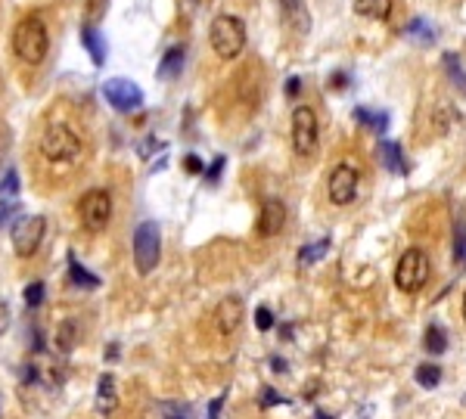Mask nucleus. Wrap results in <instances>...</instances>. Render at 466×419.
Listing matches in <instances>:
<instances>
[{
	"label": "nucleus",
	"instance_id": "c9c22d12",
	"mask_svg": "<svg viewBox=\"0 0 466 419\" xmlns=\"http://www.w3.org/2000/svg\"><path fill=\"white\" fill-rule=\"evenodd\" d=\"M221 407H224V395L215 397V401L209 404V419H218V416H221Z\"/></svg>",
	"mask_w": 466,
	"mask_h": 419
},
{
	"label": "nucleus",
	"instance_id": "f8f14e48",
	"mask_svg": "<svg viewBox=\"0 0 466 419\" xmlns=\"http://www.w3.org/2000/svg\"><path fill=\"white\" fill-rule=\"evenodd\" d=\"M286 224V205L280 202V199H268V202L262 205V215H258V236L262 239H271L277 236L280 230H283Z\"/></svg>",
	"mask_w": 466,
	"mask_h": 419
},
{
	"label": "nucleus",
	"instance_id": "f3484780",
	"mask_svg": "<svg viewBox=\"0 0 466 419\" xmlns=\"http://www.w3.org/2000/svg\"><path fill=\"white\" fill-rule=\"evenodd\" d=\"M181 69H184V47H171L162 56V63H159V78L171 81V78L181 75Z\"/></svg>",
	"mask_w": 466,
	"mask_h": 419
},
{
	"label": "nucleus",
	"instance_id": "0eeeda50",
	"mask_svg": "<svg viewBox=\"0 0 466 419\" xmlns=\"http://www.w3.org/2000/svg\"><path fill=\"white\" fill-rule=\"evenodd\" d=\"M44 230H47V221L41 215H22L10 230V239H13V249H16L19 258H31L38 252L44 239Z\"/></svg>",
	"mask_w": 466,
	"mask_h": 419
},
{
	"label": "nucleus",
	"instance_id": "e433bc0d",
	"mask_svg": "<svg viewBox=\"0 0 466 419\" xmlns=\"http://www.w3.org/2000/svg\"><path fill=\"white\" fill-rule=\"evenodd\" d=\"M298 90H302V81H298V78H289V81H286V93H289V97H298Z\"/></svg>",
	"mask_w": 466,
	"mask_h": 419
},
{
	"label": "nucleus",
	"instance_id": "393cba45",
	"mask_svg": "<svg viewBox=\"0 0 466 419\" xmlns=\"http://www.w3.org/2000/svg\"><path fill=\"white\" fill-rule=\"evenodd\" d=\"M454 261H457V268H466V221L463 217L454 224Z\"/></svg>",
	"mask_w": 466,
	"mask_h": 419
},
{
	"label": "nucleus",
	"instance_id": "a19ab883",
	"mask_svg": "<svg viewBox=\"0 0 466 419\" xmlns=\"http://www.w3.org/2000/svg\"><path fill=\"white\" fill-rule=\"evenodd\" d=\"M463 320H466V295H463Z\"/></svg>",
	"mask_w": 466,
	"mask_h": 419
},
{
	"label": "nucleus",
	"instance_id": "c85d7f7f",
	"mask_svg": "<svg viewBox=\"0 0 466 419\" xmlns=\"http://www.w3.org/2000/svg\"><path fill=\"white\" fill-rule=\"evenodd\" d=\"M0 192H3V199L6 196H16V192H19V174H16V168H10V171H6V174H3V183H0Z\"/></svg>",
	"mask_w": 466,
	"mask_h": 419
},
{
	"label": "nucleus",
	"instance_id": "f03ea898",
	"mask_svg": "<svg viewBox=\"0 0 466 419\" xmlns=\"http://www.w3.org/2000/svg\"><path fill=\"white\" fill-rule=\"evenodd\" d=\"M41 156L47 162H75L81 156V137L63 122H53L41 134Z\"/></svg>",
	"mask_w": 466,
	"mask_h": 419
},
{
	"label": "nucleus",
	"instance_id": "a211bd4d",
	"mask_svg": "<svg viewBox=\"0 0 466 419\" xmlns=\"http://www.w3.org/2000/svg\"><path fill=\"white\" fill-rule=\"evenodd\" d=\"M355 13L367 19H389L392 0H355Z\"/></svg>",
	"mask_w": 466,
	"mask_h": 419
},
{
	"label": "nucleus",
	"instance_id": "423d86ee",
	"mask_svg": "<svg viewBox=\"0 0 466 419\" xmlns=\"http://www.w3.org/2000/svg\"><path fill=\"white\" fill-rule=\"evenodd\" d=\"M78 215H81L84 230L99 233L109 227L112 221V196L106 190H88L78 202Z\"/></svg>",
	"mask_w": 466,
	"mask_h": 419
},
{
	"label": "nucleus",
	"instance_id": "4c0bfd02",
	"mask_svg": "<svg viewBox=\"0 0 466 419\" xmlns=\"http://www.w3.org/2000/svg\"><path fill=\"white\" fill-rule=\"evenodd\" d=\"M345 81H348V78H345V75H342V72H339V75H336V78H332V88H345Z\"/></svg>",
	"mask_w": 466,
	"mask_h": 419
},
{
	"label": "nucleus",
	"instance_id": "39448f33",
	"mask_svg": "<svg viewBox=\"0 0 466 419\" xmlns=\"http://www.w3.org/2000/svg\"><path fill=\"white\" fill-rule=\"evenodd\" d=\"M426 279H429V255L423 249H408L395 268V286L408 295H414L426 286Z\"/></svg>",
	"mask_w": 466,
	"mask_h": 419
},
{
	"label": "nucleus",
	"instance_id": "58836bf2",
	"mask_svg": "<svg viewBox=\"0 0 466 419\" xmlns=\"http://www.w3.org/2000/svg\"><path fill=\"white\" fill-rule=\"evenodd\" d=\"M3 323H6V304L0 302V329H3Z\"/></svg>",
	"mask_w": 466,
	"mask_h": 419
},
{
	"label": "nucleus",
	"instance_id": "b1692460",
	"mask_svg": "<svg viewBox=\"0 0 466 419\" xmlns=\"http://www.w3.org/2000/svg\"><path fill=\"white\" fill-rule=\"evenodd\" d=\"M75 338H78L75 320H65L63 326H59V332H56V348L63 351V354H69V351L75 348Z\"/></svg>",
	"mask_w": 466,
	"mask_h": 419
},
{
	"label": "nucleus",
	"instance_id": "5701e85b",
	"mask_svg": "<svg viewBox=\"0 0 466 419\" xmlns=\"http://www.w3.org/2000/svg\"><path fill=\"white\" fill-rule=\"evenodd\" d=\"M444 72H448V78L457 84V90L466 93V72H463L460 56H457V53H444Z\"/></svg>",
	"mask_w": 466,
	"mask_h": 419
},
{
	"label": "nucleus",
	"instance_id": "2eb2a0df",
	"mask_svg": "<svg viewBox=\"0 0 466 419\" xmlns=\"http://www.w3.org/2000/svg\"><path fill=\"white\" fill-rule=\"evenodd\" d=\"M81 44H84V50L90 53L93 65L106 63V41H103V35H99L93 25H84V28H81Z\"/></svg>",
	"mask_w": 466,
	"mask_h": 419
},
{
	"label": "nucleus",
	"instance_id": "ea45409f",
	"mask_svg": "<svg viewBox=\"0 0 466 419\" xmlns=\"http://www.w3.org/2000/svg\"><path fill=\"white\" fill-rule=\"evenodd\" d=\"M314 419H330V416H326L323 410H317V413H314Z\"/></svg>",
	"mask_w": 466,
	"mask_h": 419
},
{
	"label": "nucleus",
	"instance_id": "a878e982",
	"mask_svg": "<svg viewBox=\"0 0 466 419\" xmlns=\"http://www.w3.org/2000/svg\"><path fill=\"white\" fill-rule=\"evenodd\" d=\"M417 382L423 385V388H435V385L442 382V370H438L435 363H423V367H417Z\"/></svg>",
	"mask_w": 466,
	"mask_h": 419
},
{
	"label": "nucleus",
	"instance_id": "4be33fe9",
	"mask_svg": "<svg viewBox=\"0 0 466 419\" xmlns=\"http://www.w3.org/2000/svg\"><path fill=\"white\" fill-rule=\"evenodd\" d=\"M404 35L414 38V41H419V44H432V41H435V28H432L426 19H410L408 28H404Z\"/></svg>",
	"mask_w": 466,
	"mask_h": 419
},
{
	"label": "nucleus",
	"instance_id": "ddd939ff",
	"mask_svg": "<svg viewBox=\"0 0 466 419\" xmlns=\"http://www.w3.org/2000/svg\"><path fill=\"white\" fill-rule=\"evenodd\" d=\"M379 162H383V168L392 171V174H404V171H408L401 146L392 143V140H383V143H379Z\"/></svg>",
	"mask_w": 466,
	"mask_h": 419
},
{
	"label": "nucleus",
	"instance_id": "9b49d317",
	"mask_svg": "<svg viewBox=\"0 0 466 419\" xmlns=\"http://www.w3.org/2000/svg\"><path fill=\"white\" fill-rule=\"evenodd\" d=\"M211 320H215V329L221 332V336H230V332H236V326L243 323V302H239L236 295H227L218 302L215 314H211Z\"/></svg>",
	"mask_w": 466,
	"mask_h": 419
},
{
	"label": "nucleus",
	"instance_id": "6e6552de",
	"mask_svg": "<svg viewBox=\"0 0 466 419\" xmlns=\"http://www.w3.org/2000/svg\"><path fill=\"white\" fill-rule=\"evenodd\" d=\"M292 149L298 156H314L317 152V115L311 106L292 109Z\"/></svg>",
	"mask_w": 466,
	"mask_h": 419
},
{
	"label": "nucleus",
	"instance_id": "4468645a",
	"mask_svg": "<svg viewBox=\"0 0 466 419\" xmlns=\"http://www.w3.org/2000/svg\"><path fill=\"white\" fill-rule=\"evenodd\" d=\"M115 404H118V397H115V376H112V372H103V376H99V382H97V407H99V413H112V410H115Z\"/></svg>",
	"mask_w": 466,
	"mask_h": 419
},
{
	"label": "nucleus",
	"instance_id": "f704fd0d",
	"mask_svg": "<svg viewBox=\"0 0 466 419\" xmlns=\"http://www.w3.org/2000/svg\"><path fill=\"white\" fill-rule=\"evenodd\" d=\"M88 6H90V22H97L99 13H103V6H106V0H88Z\"/></svg>",
	"mask_w": 466,
	"mask_h": 419
},
{
	"label": "nucleus",
	"instance_id": "dca6fc26",
	"mask_svg": "<svg viewBox=\"0 0 466 419\" xmlns=\"http://www.w3.org/2000/svg\"><path fill=\"white\" fill-rule=\"evenodd\" d=\"M355 122L370 128L373 134H385V128H389V115H385V112H376V109H367V106H357L355 109Z\"/></svg>",
	"mask_w": 466,
	"mask_h": 419
},
{
	"label": "nucleus",
	"instance_id": "aec40b11",
	"mask_svg": "<svg viewBox=\"0 0 466 419\" xmlns=\"http://www.w3.org/2000/svg\"><path fill=\"white\" fill-rule=\"evenodd\" d=\"M423 345H426L429 354H444V351H448V332H444L438 323H432L423 336Z\"/></svg>",
	"mask_w": 466,
	"mask_h": 419
},
{
	"label": "nucleus",
	"instance_id": "7c9ffc66",
	"mask_svg": "<svg viewBox=\"0 0 466 419\" xmlns=\"http://www.w3.org/2000/svg\"><path fill=\"white\" fill-rule=\"evenodd\" d=\"M221 171H224V156H218L215 162H211V168H209V171H202V174H205V181H209V183H218Z\"/></svg>",
	"mask_w": 466,
	"mask_h": 419
},
{
	"label": "nucleus",
	"instance_id": "1a4fd4ad",
	"mask_svg": "<svg viewBox=\"0 0 466 419\" xmlns=\"http://www.w3.org/2000/svg\"><path fill=\"white\" fill-rule=\"evenodd\" d=\"M103 97L112 109L124 112V115H128V112H137L140 106H143V90H140L134 81H128V78H109V81L103 84Z\"/></svg>",
	"mask_w": 466,
	"mask_h": 419
},
{
	"label": "nucleus",
	"instance_id": "473e14b6",
	"mask_svg": "<svg viewBox=\"0 0 466 419\" xmlns=\"http://www.w3.org/2000/svg\"><path fill=\"white\" fill-rule=\"evenodd\" d=\"M280 401H283V397H280L274 388H264L262 391V407H274V404H280Z\"/></svg>",
	"mask_w": 466,
	"mask_h": 419
},
{
	"label": "nucleus",
	"instance_id": "72a5a7b5",
	"mask_svg": "<svg viewBox=\"0 0 466 419\" xmlns=\"http://www.w3.org/2000/svg\"><path fill=\"white\" fill-rule=\"evenodd\" d=\"M186 171H193V174H199V171H205V165H202V158L199 156H186Z\"/></svg>",
	"mask_w": 466,
	"mask_h": 419
},
{
	"label": "nucleus",
	"instance_id": "bb28decb",
	"mask_svg": "<svg viewBox=\"0 0 466 419\" xmlns=\"http://www.w3.org/2000/svg\"><path fill=\"white\" fill-rule=\"evenodd\" d=\"M162 419H193V410H190V404L165 401L162 404Z\"/></svg>",
	"mask_w": 466,
	"mask_h": 419
},
{
	"label": "nucleus",
	"instance_id": "412c9836",
	"mask_svg": "<svg viewBox=\"0 0 466 419\" xmlns=\"http://www.w3.org/2000/svg\"><path fill=\"white\" fill-rule=\"evenodd\" d=\"M326 249H330V236L317 239V243H308L302 252H298V264H302V268H308V264L321 261V258L326 255Z\"/></svg>",
	"mask_w": 466,
	"mask_h": 419
},
{
	"label": "nucleus",
	"instance_id": "cd10ccee",
	"mask_svg": "<svg viewBox=\"0 0 466 419\" xmlns=\"http://www.w3.org/2000/svg\"><path fill=\"white\" fill-rule=\"evenodd\" d=\"M44 295H47V289H44L41 279H35V283L25 286V304H29V308H38V304L44 302Z\"/></svg>",
	"mask_w": 466,
	"mask_h": 419
},
{
	"label": "nucleus",
	"instance_id": "9d476101",
	"mask_svg": "<svg viewBox=\"0 0 466 419\" xmlns=\"http://www.w3.org/2000/svg\"><path fill=\"white\" fill-rule=\"evenodd\" d=\"M326 192H330L332 205H351L357 196V168H351L348 162L336 165L326 181Z\"/></svg>",
	"mask_w": 466,
	"mask_h": 419
},
{
	"label": "nucleus",
	"instance_id": "c756f323",
	"mask_svg": "<svg viewBox=\"0 0 466 419\" xmlns=\"http://www.w3.org/2000/svg\"><path fill=\"white\" fill-rule=\"evenodd\" d=\"M255 326H258L262 332H268L271 326H274V314H271L268 308H258V311H255Z\"/></svg>",
	"mask_w": 466,
	"mask_h": 419
},
{
	"label": "nucleus",
	"instance_id": "20e7f679",
	"mask_svg": "<svg viewBox=\"0 0 466 419\" xmlns=\"http://www.w3.org/2000/svg\"><path fill=\"white\" fill-rule=\"evenodd\" d=\"M159 258H162V230L156 221H143L134 230V264L137 274L146 277L156 270Z\"/></svg>",
	"mask_w": 466,
	"mask_h": 419
},
{
	"label": "nucleus",
	"instance_id": "7ed1b4c3",
	"mask_svg": "<svg viewBox=\"0 0 466 419\" xmlns=\"http://www.w3.org/2000/svg\"><path fill=\"white\" fill-rule=\"evenodd\" d=\"M246 47V25L243 19L230 16V13H221L211 22V50L221 59H236Z\"/></svg>",
	"mask_w": 466,
	"mask_h": 419
},
{
	"label": "nucleus",
	"instance_id": "2f4dec72",
	"mask_svg": "<svg viewBox=\"0 0 466 419\" xmlns=\"http://www.w3.org/2000/svg\"><path fill=\"white\" fill-rule=\"evenodd\" d=\"M16 211H19L16 199H10V202H6V199H3V202H0V227H3V224H6V221H10V217H13V215H16Z\"/></svg>",
	"mask_w": 466,
	"mask_h": 419
},
{
	"label": "nucleus",
	"instance_id": "6ab92c4d",
	"mask_svg": "<svg viewBox=\"0 0 466 419\" xmlns=\"http://www.w3.org/2000/svg\"><path fill=\"white\" fill-rule=\"evenodd\" d=\"M69 277H72V283L81 286V289H97V286H99V277L90 274L84 264H78L75 255H69Z\"/></svg>",
	"mask_w": 466,
	"mask_h": 419
},
{
	"label": "nucleus",
	"instance_id": "f257e3e1",
	"mask_svg": "<svg viewBox=\"0 0 466 419\" xmlns=\"http://www.w3.org/2000/svg\"><path fill=\"white\" fill-rule=\"evenodd\" d=\"M50 50V35L41 16H25L13 28V53L22 59L25 65H41Z\"/></svg>",
	"mask_w": 466,
	"mask_h": 419
}]
</instances>
